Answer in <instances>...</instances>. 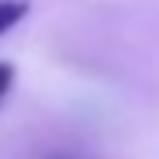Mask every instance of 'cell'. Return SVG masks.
Listing matches in <instances>:
<instances>
[{
  "label": "cell",
  "instance_id": "cell-1",
  "mask_svg": "<svg viewBox=\"0 0 159 159\" xmlns=\"http://www.w3.org/2000/svg\"><path fill=\"white\" fill-rule=\"evenodd\" d=\"M25 14H29V4L25 0H0V35L11 32Z\"/></svg>",
  "mask_w": 159,
  "mask_h": 159
},
{
  "label": "cell",
  "instance_id": "cell-2",
  "mask_svg": "<svg viewBox=\"0 0 159 159\" xmlns=\"http://www.w3.org/2000/svg\"><path fill=\"white\" fill-rule=\"evenodd\" d=\"M11 81H14V67H11V64H0V99L7 96V89H11Z\"/></svg>",
  "mask_w": 159,
  "mask_h": 159
}]
</instances>
